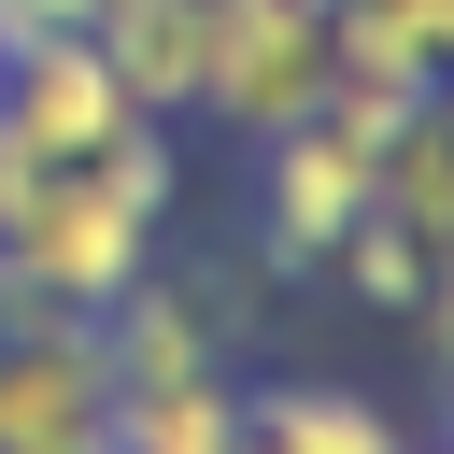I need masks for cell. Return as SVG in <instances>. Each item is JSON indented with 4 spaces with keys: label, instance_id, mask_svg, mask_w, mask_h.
Listing matches in <instances>:
<instances>
[{
    "label": "cell",
    "instance_id": "6da1fadb",
    "mask_svg": "<svg viewBox=\"0 0 454 454\" xmlns=\"http://www.w3.org/2000/svg\"><path fill=\"white\" fill-rule=\"evenodd\" d=\"M170 199H184V156H170L156 114L128 142H99L85 170H28V199L0 227V298L14 312H99V298H128L156 270Z\"/></svg>",
    "mask_w": 454,
    "mask_h": 454
},
{
    "label": "cell",
    "instance_id": "7a4b0ae2",
    "mask_svg": "<svg viewBox=\"0 0 454 454\" xmlns=\"http://www.w3.org/2000/svg\"><path fill=\"white\" fill-rule=\"evenodd\" d=\"M369 213H383V156L340 142L326 114H298V128L255 142V255L270 270H326Z\"/></svg>",
    "mask_w": 454,
    "mask_h": 454
},
{
    "label": "cell",
    "instance_id": "3957f363",
    "mask_svg": "<svg viewBox=\"0 0 454 454\" xmlns=\"http://www.w3.org/2000/svg\"><path fill=\"white\" fill-rule=\"evenodd\" d=\"M0 454H114V369L85 312H0Z\"/></svg>",
    "mask_w": 454,
    "mask_h": 454
},
{
    "label": "cell",
    "instance_id": "277c9868",
    "mask_svg": "<svg viewBox=\"0 0 454 454\" xmlns=\"http://www.w3.org/2000/svg\"><path fill=\"white\" fill-rule=\"evenodd\" d=\"M312 99H326V0H213V85H199V114L241 128V142H270Z\"/></svg>",
    "mask_w": 454,
    "mask_h": 454
},
{
    "label": "cell",
    "instance_id": "5b68a950",
    "mask_svg": "<svg viewBox=\"0 0 454 454\" xmlns=\"http://www.w3.org/2000/svg\"><path fill=\"white\" fill-rule=\"evenodd\" d=\"M128 128H142V99L114 85L99 28H85V43H14V57H0V142H14L28 170H85V156L128 142Z\"/></svg>",
    "mask_w": 454,
    "mask_h": 454
},
{
    "label": "cell",
    "instance_id": "8992f818",
    "mask_svg": "<svg viewBox=\"0 0 454 454\" xmlns=\"http://www.w3.org/2000/svg\"><path fill=\"white\" fill-rule=\"evenodd\" d=\"M85 326H99L114 397H156V383H213V369H227V312H213L199 284H170V270H142L128 298H99Z\"/></svg>",
    "mask_w": 454,
    "mask_h": 454
},
{
    "label": "cell",
    "instance_id": "52a82bcc",
    "mask_svg": "<svg viewBox=\"0 0 454 454\" xmlns=\"http://www.w3.org/2000/svg\"><path fill=\"white\" fill-rule=\"evenodd\" d=\"M99 57H114V85L170 128V114H199V85H213V0H114V14H99Z\"/></svg>",
    "mask_w": 454,
    "mask_h": 454
},
{
    "label": "cell",
    "instance_id": "ba28073f",
    "mask_svg": "<svg viewBox=\"0 0 454 454\" xmlns=\"http://www.w3.org/2000/svg\"><path fill=\"white\" fill-rule=\"evenodd\" d=\"M241 454H411V426L369 383H241Z\"/></svg>",
    "mask_w": 454,
    "mask_h": 454
},
{
    "label": "cell",
    "instance_id": "9c48e42d",
    "mask_svg": "<svg viewBox=\"0 0 454 454\" xmlns=\"http://www.w3.org/2000/svg\"><path fill=\"white\" fill-rule=\"evenodd\" d=\"M114 454H241V369H213V383H156V397H114Z\"/></svg>",
    "mask_w": 454,
    "mask_h": 454
},
{
    "label": "cell",
    "instance_id": "30bf717a",
    "mask_svg": "<svg viewBox=\"0 0 454 454\" xmlns=\"http://www.w3.org/2000/svg\"><path fill=\"white\" fill-rule=\"evenodd\" d=\"M383 213H397L411 241L454 255V85H426V114L383 142Z\"/></svg>",
    "mask_w": 454,
    "mask_h": 454
},
{
    "label": "cell",
    "instance_id": "8fae6325",
    "mask_svg": "<svg viewBox=\"0 0 454 454\" xmlns=\"http://www.w3.org/2000/svg\"><path fill=\"white\" fill-rule=\"evenodd\" d=\"M326 270H340V298H369V312H397V326H426V312H440V241H411L397 213H369Z\"/></svg>",
    "mask_w": 454,
    "mask_h": 454
},
{
    "label": "cell",
    "instance_id": "7c38bea8",
    "mask_svg": "<svg viewBox=\"0 0 454 454\" xmlns=\"http://www.w3.org/2000/svg\"><path fill=\"white\" fill-rule=\"evenodd\" d=\"M340 14H369L383 43H411V57H426V71L454 85V0H340Z\"/></svg>",
    "mask_w": 454,
    "mask_h": 454
},
{
    "label": "cell",
    "instance_id": "4fadbf2b",
    "mask_svg": "<svg viewBox=\"0 0 454 454\" xmlns=\"http://www.w3.org/2000/svg\"><path fill=\"white\" fill-rule=\"evenodd\" d=\"M99 14H114V0H0V57H14V43H85Z\"/></svg>",
    "mask_w": 454,
    "mask_h": 454
},
{
    "label": "cell",
    "instance_id": "5bb4252c",
    "mask_svg": "<svg viewBox=\"0 0 454 454\" xmlns=\"http://www.w3.org/2000/svg\"><path fill=\"white\" fill-rule=\"evenodd\" d=\"M426 369H440V440H454V284H440V312H426Z\"/></svg>",
    "mask_w": 454,
    "mask_h": 454
},
{
    "label": "cell",
    "instance_id": "9a60e30c",
    "mask_svg": "<svg viewBox=\"0 0 454 454\" xmlns=\"http://www.w3.org/2000/svg\"><path fill=\"white\" fill-rule=\"evenodd\" d=\"M440 284H454V255H440Z\"/></svg>",
    "mask_w": 454,
    "mask_h": 454
},
{
    "label": "cell",
    "instance_id": "2e32d148",
    "mask_svg": "<svg viewBox=\"0 0 454 454\" xmlns=\"http://www.w3.org/2000/svg\"><path fill=\"white\" fill-rule=\"evenodd\" d=\"M0 312H14V298H0Z\"/></svg>",
    "mask_w": 454,
    "mask_h": 454
}]
</instances>
